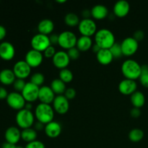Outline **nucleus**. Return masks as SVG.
I'll use <instances>...</instances> for the list:
<instances>
[{
	"mask_svg": "<svg viewBox=\"0 0 148 148\" xmlns=\"http://www.w3.org/2000/svg\"><path fill=\"white\" fill-rule=\"evenodd\" d=\"M121 72L125 79L136 80L142 73V66L135 60L129 59L124 61L121 65Z\"/></svg>",
	"mask_w": 148,
	"mask_h": 148,
	"instance_id": "f257e3e1",
	"label": "nucleus"
},
{
	"mask_svg": "<svg viewBox=\"0 0 148 148\" xmlns=\"http://www.w3.org/2000/svg\"><path fill=\"white\" fill-rule=\"evenodd\" d=\"M115 43V36L109 29L101 28L97 30L95 34V43L101 49H109Z\"/></svg>",
	"mask_w": 148,
	"mask_h": 148,
	"instance_id": "f03ea898",
	"label": "nucleus"
},
{
	"mask_svg": "<svg viewBox=\"0 0 148 148\" xmlns=\"http://www.w3.org/2000/svg\"><path fill=\"white\" fill-rule=\"evenodd\" d=\"M35 116L38 121L46 125L53 121L54 110L50 104L40 103L35 109Z\"/></svg>",
	"mask_w": 148,
	"mask_h": 148,
	"instance_id": "7ed1b4c3",
	"label": "nucleus"
},
{
	"mask_svg": "<svg viewBox=\"0 0 148 148\" xmlns=\"http://www.w3.org/2000/svg\"><path fill=\"white\" fill-rule=\"evenodd\" d=\"M16 123L17 126L23 130L30 128L34 124V114L30 110H20L16 114Z\"/></svg>",
	"mask_w": 148,
	"mask_h": 148,
	"instance_id": "20e7f679",
	"label": "nucleus"
},
{
	"mask_svg": "<svg viewBox=\"0 0 148 148\" xmlns=\"http://www.w3.org/2000/svg\"><path fill=\"white\" fill-rule=\"evenodd\" d=\"M77 41L76 35L72 31L65 30L59 34V43L58 45L64 49H69L75 47Z\"/></svg>",
	"mask_w": 148,
	"mask_h": 148,
	"instance_id": "39448f33",
	"label": "nucleus"
},
{
	"mask_svg": "<svg viewBox=\"0 0 148 148\" xmlns=\"http://www.w3.org/2000/svg\"><path fill=\"white\" fill-rule=\"evenodd\" d=\"M78 30L82 36L91 37L97 32V25L91 18L82 19L78 25Z\"/></svg>",
	"mask_w": 148,
	"mask_h": 148,
	"instance_id": "423d86ee",
	"label": "nucleus"
},
{
	"mask_svg": "<svg viewBox=\"0 0 148 148\" xmlns=\"http://www.w3.org/2000/svg\"><path fill=\"white\" fill-rule=\"evenodd\" d=\"M32 49L38 51L43 52L49 46H51L49 36L37 33L30 40Z\"/></svg>",
	"mask_w": 148,
	"mask_h": 148,
	"instance_id": "0eeeda50",
	"label": "nucleus"
},
{
	"mask_svg": "<svg viewBox=\"0 0 148 148\" xmlns=\"http://www.w3.org/2000/svg\"><path fill=\"white\" fill-rule=\"evenodd\" d=\"M6 101L9 106L18 111L23 109L26 104L25 100L23 98L21 92L17 91L10 92Z\"/></svg>",
	"mask_w": 148,
	"mask_h": 148,
	"instance_id": "6e6552de",
	"label": "nucleus"
},
{
	"mask_svg": "<svg viewBox=\"0 0 148 148\" xmlns=\"http://www.w3.org/2000/svg\"><path fill=\"white\" fill-rule=\"evenodd\" d=\"M39 90H40V87L34 85L32 82H28L26 83L21 93L26 102L32 103L38 99Z\"/></svg>",
	"mask_w": 148,
	"mask_h": 148,
	"instance_id": "1a4fd4ad",
	"label": "nucleus"
},
{
	"mask_svg": "<svg viewBox=\"0 0 148 148\" xmlns=\"http://www.w3.org/2000/svg\"><path fill=\"white\" fill-rule=\"evenodd\" d=\"M121 50L124 56H130L137 52L139 48V43L133 37H127L121 43Z\"/></svg>",
	"mask_w": 148,
	"mask_h": 148,
	"instance_id": "9d476101",
	"label": "nucleus"
},
{
	"mask_svg": "<svg viewBox=\"0 0 148 148\" xmlns=\"http://www.w3.org/2000/svg\"><path fill=\"white\" fill-rule=\"evenodd\" d=\"M12 70L15 75L16 78L24 79L30 75L31 72V67L25 60H20L14 64Z\"/></svg>",
	"mask_w": 148,
	"mask_h": 148,
	"instance_id": "9b49d317",
	"label": "nucleus"
},
{
	"mask_svg": "<svg viewBox=\"0 0 148 148\" xmlns=\"http://www.w3.org/2000/svg\"><path fill=\"white\" fill-rule=\"evenodd\" d=\"M43 54L42 52L32 49L26 53L25 61L32 68L40 66L43 62Z\"/></svg>",
	"mask_w": 148,
	"mask_h": 148,
	"instance_id": "f8f14e48",
	"label": "nucleus"
},
{
	"mask_svg": "<svg viewBox=\"0 0 148 148\" xmlns=\"http://www.w3.org/2000/svg\"><path fill=\"white\" fill-rule=\"evenodd\" d=\"M52 103L54 111L59 114H65L69 111V100L64 95H56Z\"/></svg>",
	"mask_w": 148,
	"mask_h": 148,
	"instance_id": "ddd939ff",
	"label": "nucleus"
},
{
	"mask_svg": "<svg viewBox=\"0 0 148 148\" xmlns=\"http://www.w3.org/2000/svg\"><path fill=\"white\" fill-rule=\"evenodd\" d=\"M137 84L135 80L124 79L119 84V90L121 94L125 95H131L137 91Z\"/></svg>",
	"mask_w": 148,
	"mask_h": 148,
	"instance_id": "4468645a",
	"label": "nucleus"
},
{
	"mask_svg": "<svg viewBox=\"0 0 148 148\" xmlns=\"http://www.w3.org/2000/svg\"><path fill=\"white\" fill-rule=\"evenodd\" d=\"M53 65L59 69H62L66 68L70 62V59L67 54V52L64 51H56V54L52 59Z\"/></svg>",
	"mask_w": 148,
	"mask_h": 148,
	"instance_id": "2eb2a0df",
	"label": "nucleus"
},
{
	"mask_svg": "<svg viewBox=\"0 0 148 148\" xmlns=\"http://www.w3.org/2000/svg\"><path fill=\"white\" fill-rule=\"evenodd\" d=\"M15 55V49L11 43L3 41L0 43V57L5 61H10Z\"/></svg>",
	"mask_w": 148,
	"mask_h": 148,
	"instance_id": "dca6fc26",
	"label": "nucleus"
},
{
	"mask_svg": "<svg viewBox=\"0 0 148 148\" xmlns=\"http://www.w3.org/2000/svg\"><path fill=\"white\" fill-rule=\"evenodd\" d=\"M55 93L50 86L43 85L40 87L38 94V100L42 103L51 104L55 98Z\"/></svg>",
	"mask_w": 148,
	"mask_h": 148,
	"instance_id": "f3484780",
	"label": "nucleus"
},
{
	"mask_svg": "<svg viewBox=\"0 0 148 148\" xmlns=\"http://www.w3.org/2000/svg\"><path fill=\"white\" fill-rule=\"evenodd\" d=\"M130 10V5L126 0H119L115 3L113 8L114 14L118 17H124L128 14Z\"/></svg>",
	"mask_w": 148,
	"mask_h": 148,
	"instance_id": "a211bd4d",
	"label": "nucleus"
},
{
	"mask_svg": "<svg viewBox=\"0 0 148 148\" xmlns=\"http://www.w3.org/2000/svg\"><path fill=\"white\" fill-rule=\"evenodd\" d=\"M4 137L7 143L16 145L21 139V132L17 127H10L6 130Z\"/></svg>",
	"mask_w": 148,
	"mask_h": 148,
	"instance_id": "6ab92c4d",
	"label": "nucleus"
},
{
	"mask_svg": "<svg viewBox=\"0 0 148 148\" xmlns=\"http://www.w3.org/2000/svg\"><path fill=\"white\" fill-rule=\"evenodd\" d=\"M45 133L50 138H56L60 135L62 132V126L57 121H51L46 124L44 128Z\"/></svg>",
	"mask_w": 148,
	"mask_h": 148,
	"instance_id": "aec40b11",
	"label": "nucleus"
},
{
	"mask_svg": "<svg viewBox=\"0 0 148 148\" xmlns=\"http://www.w3.org/2000/svg\"><path fill=\"white\" fill-rule=\"evenodd\" d=\"M54 29V23L50 19H43L39 22L38 25V30L39 33L49 36L51 35Z\"/></svg>",
	"mask_w": 148,
	"mask_h": 148,
	"instance_id": "412c9836",
	"label": "nucleus"
},
{
	"mask_svg": "<svg viewBox=\"0 0 148 148\" xmlns=\"http://www.w3.org/2000/svg\"><path fill=\"white\" fill-rule=\"evenodd\" d=\"M108 14V8L103 4H96L91 10V16L95 20H103Z\"/></svg>",
	"mask_w": 148,
	"mask_h": 148,
	"instance_id": "4be33fe9",
	"label": "nucleus"
},
{
	"mask_svg": "<svg viewBox=\"0 0 148 148\" xmlns=\"http://www.w3.org/2000/svg\"><path fill=\"white\" fill-rule=\"evenodd\" d=\"M16 76L12 69H4L0 72V82L3 85H10L14 82Z\"/></svg>",
	"mask_w": 148,
	"mask_h": 148,
	"instance_id": "5701e85b",
	"label": "nucleus"
},
{
	"mask_svg": "<svg viewBox=\"0 0 148 148\" xmlns=\"http://www.w3.org/2000/svg\"><path fill=\"white\" fill-rule=\"evenodd\" d=\"M96 58L98 62L103 65L109 64L114 59L109 49H102L96 53Z\"/></svg>",
	"mask_w": 148,
	"mask_h": 148,
	"instance_id": "b1692460",
	"label": "nucleus"
},
{
	"mask_svg": "<svg viewBox=\"0 0 148 148\" xmlns=\"http://www.w3.org/2000/svg\"><path fill=\"white\" fill-rule=\"evenodd\" d=\"M92 40L91 37L88 36H81L79 38H77L76 47L79 49L80 51H86L92 46Z\"/></svg>",
	"mask_w": 148,
	"mask_h": 148,
	"instance_id": "393cba45",
	"label": "nucleus"
},
{
	"mask_svg": "<svg viewBox=\"0 0 148 148\" xmlns=\"http://www.w3.org/2000/svg\"><path fill=\"white\" fill-rule=\"evenodd\" d=\"M130 101L134 108H140L145 103V97L141 91L137 90L131 95Z\"/></svg>",
	"mask_w": 148,
	"mask_h": 148,
	"instance_id": "a878e982",
	"label": "nucleus"
},
{
	"mask_svg": "<svg viewBox=\"0 0 148 148\" xmlns=\"http://www.w3.org/2000/svg\"><path fill=\"white\" fill-rule=\"evenodd\" d=\"M50 87L55 93V95H63L66 90V83H64L59 78H56V79H53L51 83Z\"/></svg>",
	"mask_w": 148,
	"mask_h": 148,
	"instance_id": "bb28decb",
	"label": "nucleus"
},
{
	"mask_svg": "<svg viewBox=\"0 0 148 148\" xmlns=\"http://www.w3.org/2000/svg\"><path fill=\"white\" fill-rule=\"evenodd\" d=\"M37 132L35 129L27 128L23 130L21 132V139H23L25 142H27V143H31L35 141L37 139Z\"/></svg>",
	"mask_w": 148,
	"mask_h": 148,
	"instance_id": "cd10ccee",
	"label": "nucleus"
},
{
	"mask_svg": "<svg viewBox=\"0 0 148 148\" xmlns=\"http://www.w3.org/2000/svg\"><path fill=\"white\" fill-rule=\"evenodd\" d=\"M64 22L66 25L70 26V27H74V26L77 25L78 26L80 20H79V18L77 14L73 12H69L65 15Z\"/></svg>",
	"mask_w": 148,
	"mask_h": 148,
	"instance_id": "c85d7f7f",
	"label": "nucleus"
},
{
	"mask_svg": "<svg viewBox=\"0 0 148 148\" xmlns=\"http://www.w3.org/2000/svg\"><path fill=\"white\" fill-rule=\"evenodd\" d=\"M144 137V132L140 129H133L129 133V138L133 143H138Z\"/></svg>",
	"mask_w": 148,
	"mask_h": 148,
	"instance_id": "c756f323",
	"label": "nucleus"
},
{
	"mask_svg": "<svg viewBox=\"0 0 148 148\" xmlns=\"http://www.w3.org/2000/svg\"><path fill=\"white\" fill-rule=\"evenodd\" d=\"M73 77L74 76L72 72L67 68L61 69L59 72V79H62L64 83L71 82L73 79Z\"/></svg>",
	"mask_w": 148,
	"mask_h": 148,
	"instance_id": "7c9ffc66",
	"label": "nucleus"
},
{
	"mask_svg": "<svg viewBox=\"0 0 148 148\" xmlns=\"http://www.w3.org/2000/svg\"><path fill=\"white\" fill-rule=\"evenodd\" d=\"M45 81V77L40 72H36L33 74L30 77V82H32L34 85L40 87L43 84Z\"/></svg>",
	"mask_w": 148,
	"mask_h": 148,
	"instance_id": "2f4dec72",
	"label": "nucleus"
},
{
	"mask_svg": "<svg viewBox=\"0 0 148 148\" xmlns=\"http://www.w3.org/2000/svg\"><path fill=\"white\" fill-rule=\"evenodd\" d=\"M140 81L145 88H148V66L143 65L142 66V73L140 77Z\"/></svg>",
	"mask_w": 148,
	"mask_h": 148,
	"instance_id": "473e14b6",
	"label": "nucleus"
},
{
	"mask_svg": "<svg viewBox=\"0 0 148 148\" xmlns=\"http://www.w3.org/2000/svg\"><path fill=\"white\" fill-rule=\"evenodd\" d=\"M109 50L111 51V53H112L114 59H119V58L121 57V56H123L121 43H115L111 48H110Z\"/></svg>",
	"mask_w": 148,
	"mask_h": 148,
	"instance_id": "72a5a7b5",
	"label": "nucleus"
},
{
	"mask_svg": "<svg viewBox=\"0 0 148 148\" xmlns=\"http://www.w3.org/2000/svg\"><path fill=\"white\" fill-rule=\"evenodd\" d=\"M67 54L69 56L70 60H76L80 56V51L75 46V47L72 48V49H68Z\"/></svg>",
	"mask_w": 148,
	"mask_h": 148,
	"instance_id": "f704fd0d",
	"label": "nucleus"
},
{
	"mask_svg": "<svg viewBox=\"0 0 148 148\" xmlns=\"http://www.w3.org/2000/svg\"><path fill=\"white\" fill-rule=\"evenodd\" d=\"M26 83H27V82H25L24 79L17 78V79H15V81H14V83H13V86H14V90H15L17 92H22V91L24 89Z\"/></svg>",
	"mask_w": 148,
	"mask_h": 148,
	"instance_id": "c9c22d12",
	"label": "nucleus"
},
{
	"mask_svg": "<svg viewBox=\"0 0 148 148\" xmlns=\"http://www.w3.org/2000/svg\"><path fill=\"white\" fill-rule=\"evenodd\" d=\"M56 51L55 47L53 46H51V45L50 46H49V47L43 52V56H45V57L47 58V59H51V58L53 59V57L54 56V55L56 54Z\"/></svg>",
	"mask_w": 148,
	"mask_h": 148,
	"instance_id": "e433bc0d",
	"label": "nucleus"
},
{
	"mask_svg": "<svg viewBox=\"0 0 148 148\" xmlns=\"http://www.w3.org/2000/svg\"><path fill=\"white\" fill-rule=\"evenodd\" d=\"M25 148H46V147L42 142L36 140L31 143H27Z\"/></svg>",
	"mask_w": 148,
	"mask_h": 148,
	"instance_id": "4c0bfd02",
	"label": "nucleus"
},
{
	"mask_svg": "<svg viewBox=\"0 0 148 148\" xmlns=\"http://www.w3.org/2000/svg\"><path fill=\"white\" fill-rule=\"evenodd\" d=\"M64 95L67 98L68 100H72L75 98L76 96V90L72 88H66V91L64 93Z\"/></svg>",
	"mask_w": 148,
	"mask_h": 148,
	"instance_id": "58836bf2",
	"label": "nucleus"
},
{
	"mask_svg": "<svg viewBox=\"0 0 148 148\" xmlns=\"http://www.w3.org/2000/svg\"><path fill=\"white\" fill-rule=\"evenodd\" d=\"M133 38H134L139 43L140 41L143 40V38H145V33L141 30H137V31L134 33Z\"/></svg>",
	"mask_w": 148,
	"mask_h": 148,
	"instance_id": "ea45409f",
	"label": "nucleus"
},
{
	"mask_svg": "<svg viewBox=\"0 0 148 148\" xmlns=\"http://www.w3.org/2000/svg\"><path fill=\"white\" fill-rule=\"evenodd\" d=\"M49 40L51 46H55V45L59 43V35L56 33H51L49 36Z\"/></svg>",
	"mask_w": 148,
	"mask_h": 148,
	"instance_id": "a19ab883",
	"label": "nucleus"
},
{
	"mask_svg": "<svg viewBox=\"0 0 148 148\" xmlns=\"http://www.w3.org/2000/svg\"><path fill=\"white\" fill-rule=\"evenodd\" d=\"M130 114L133 118H138L141 115V111L140 108H133L130 111Z\"/></svg>",
	"mask_w": 148,
	"mask_h": 148,
	"instance_id": "79ce46f5",
	"label": "nucleus"
},
{
	"mask_svg": "<svg viewBox=\"0 0 148 148\" xmlns=\"http://www.w3.org/2000/svg\"><path fill=\"white\" fill-rule=\"evenodd\" d=\"M9 93L7 90L3 87H0V100L7 99Z\"/></svg>",
	"mask_w": 148,
	"mask_h": 148,
	"instance_id": "37998d69",
	"label": "nucleus"
},
{
	"mask_svg": "<svg viewBox=\"0 0 148 148\" xmlns=\"http://www.w3.org/2000/svg\"><path fill=\"white\" fill-rule=\"evenodd\" d=\"M6 34H7V30L4 26L0 25V40H3L5 38Z\"/></svg>",
	"mask_w": 148,
	"mask_h": 148,
	"instance_id": "c03bdc74",
	"label": "nucleus"
},
{
	"mask_svg": "<svg viewBox=\"0 0 148 148\" xmlns=\"http://www.w3.org/2000/svg\"><path fill=\"white\" fill-rule=\"evenodd\" d=\"M82 15L83 17V19L87 18H90L91 16V10H84L82 12Z\"/></svg>",
	"mask_w": 148,
	"mask_h": 148,
	"instance_id": "a18cd8bd",
	"label": "nucleus"
},
{
	"mask_svg": "<svg viewBox=\"0 0 148 148\" xmlns=\"http://www.w3.org/2000/svg\"><path fill=\"white\" fill-rule=\"evenodd\" d=\"M45 124L43 123L40 122V121H38L37 122L35 123V130H41L45 128Z\"/></svg>",
	"mask_w": 148,
	"mask_h": 148,
	"instance_id": "49530a36",
	"label": "nucleus"
},
{
	"mask_svg": "<svg viewBox=\"0 0 148 148\" xmlns=\"http://www.w3.org/2000/svg\"><path fill=\"white\" fill-rule=\"evenodd\" d=\"M16 147H17L16 145L11 144V143H7V142L2 145V148H16Z\"/></svg>",
	"mask_w": 148,
	"mask_h": 148,
	"instance_id": "de8ad7c7",
	"label": "nucleus"
},
{
	"mask_svg": "<svg viewBox=\"0 0 148 148\" xmlns=\"http://www.w3.org/2000/svg\"><path fill=\"white\" fill-rule=\"evenodd\" d=\"M92 51H93V52H95V53H97L100 50H101V49L98 46V45L96 44V43H95L94 45H92Z\"/></svg>",
	"mask_w": 148,
	"mask_h": 148,
	"instance_id": "09e8293b",
	"label": "nucleus"
},
{
	"mask_svg": "<svg viewBox=\"0 0 148 148\" xmlns=\"http://www.w3.org/2000/svg\"><path fill=\"white\" fill-rule=\"evenodd\" d=\"M32 108H33V106H32V103H26L25 104V106L24 108H25V109H27V110H30V111H31Z\"/></svg>",
	"mask_w": 148,
	"mask_h": 148,
	"instance_id": "8fccbe9b",
	"label": "nucleus"
},
{
	"mask_svg": "<svg viewBox=\"0 0 148 148\" xmlns=\"http://www.w3.org/2000/svg\"><path fill=\"white\" fill-rule=\"evenodd\" d=\"M66 1V0H56V2L58 3H64Z\"/></svg>",
	"mask_w": 148,
	"mask_h": 148,
	"instance_id": "3c124183",
	"label": "nucleus"
},
{
	"mask_svg": "<svg viewBox=\"0 0 148 148\" xmlns=\"http://www.w3.org/2000/svg\"><path fill=\"white\" fill-rule=\"evenodd\" d=\"M16 148H25V147H22V146H17V147H16Z\"/></svg>",
	"mask_w": 148,
	"mask_h": 148,
	"instance_id": "603ef678",
	"label": "nucleus"
}]
</instances>
